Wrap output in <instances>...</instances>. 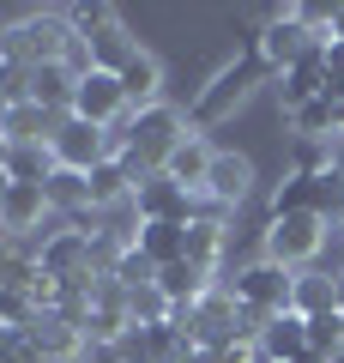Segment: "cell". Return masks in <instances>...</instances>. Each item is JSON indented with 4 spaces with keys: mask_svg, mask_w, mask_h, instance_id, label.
Segmentation results:
<instances>
[{
    "mask_svg": "<svg viewBox=\"0 0 344 363\" xmlns=\"http://www.w3.org/2000/svg\"><path fill=\"white\" fill-rule=\"evenodd\" d=\"M212 145H205V133H188V140L176 145V157L164 164V176L176 182V188H188V194H205V176H212Z\"/></svg>",
    "mask_w": 344,
    "mask_h": 363,
    "instance_id": "cell-15",
    "label": "cell"
},
{
    "mask_svg": "<svg viewBox=\"0 0 344 363\" xmlns=\"http://www.w3.org/2000/svg\"><path fill=\"white\" fill-rule=\"evenodd\" d=\"M55 152L49 145H13V157H6V182H30V188H49L55 176Z\"/></svg>",
    "mask_w": 344,
    "mask_h": 363,
    "instance_id": "cell-22",
    "label": "cell"
},
{
    "mask_svg": "<svg viewBox=\"0 0 344 363\" xmlns=\"http://www.w3.org/2000/svg\"><path fill=\"white\" fill-rule=\"evenodd\" d=\"M254 43H260V55H266L272 79L290 73L296 61H308L314 49H326V37H314V30L302 25V18H296V6H272V18L254 30Z\"/></svg>",
    "mask_w": 344,
    "mask_h": 363,
    "instance_id": "cell-6",
    "label": "cell"
},
{
    "mask_svg": "<svg viewBox=\"0 0 344 363\" xmlns=\"http://www.w3.org/2000/svg\"><path fill=\"white\" fill-rule=\"evenodd\" d=\"M332 169H338V176H344V133H338V140H332Z\"/></svg>",
    "mask_w": 344,
    "mask_h": 363,
    "instance_id": "cell-30",
    "label": "cell"
},
{
    "mask_svg": "<svg viewBox=\"0 0 344 363\" xmlns=\"http://www.w3.org/2000/svg\"><path fill=\"white\" fill-rule=\"evenodd\" d=\"M338 315H344V279H338Z\"/></svg>",
    "mask_w": 344,
    "mask_h": 363,
    "instance_id": "cell-33",
    "label": "cell"
},
{
    "mask_svg": "<svg viewBox=\"0 0 344 363\" xmlns=\"http://www.w3.org/2000/svg\"><path fill=\"white\" fill-rule=\"evenodd\" d=\"M308 351H314V357H338L344 351V315L338 309H326V315L308 321Z\"/></svg>",
    "mask_w": 344,
    "mask_h": 363,
    "instance_id": "cell-26",
    "label": "cell"
},
{
    "mask_svg": "<svg viewBox=\"0 0 344 363\" xmlns=\"http://www.w3.org/2000/svg\"><path fill=\"white\" fill-rule=\"evenodd\" d=\"M67 116L91 121V128H121V121L133 116V109H127V91H121V73H103V67H97V73H85Z\"/></svg>",
    "mask_w": 344,
    "mask_h": 363,
    "instance_id": "cell-8",
    "label": "cell"
},
{
    "mask_svg": "<svg viewBox=\"0 0 344 363\" xmlns=\"http://www.w3.org/2000/svg\"><path fill=\"white\" fill-rule=\"evenodd\" d=\"M85 188H91V212H115V206L133 200V176L121 169V157H103V164L85 176Z\"/></svg>",
    "mask_w": 344,
    "mask_h": 363,
    "instance_id": "cell-18",
    "label": "cell"
},
{
    "mask_svg": "<svg viewBox=\"0 0 344 363\" xmlns=\"http://www.w3.org/2000/svg\"><path fill=\"white\" fill-rule=\"evenodd\" d=\"M73 91H79V79L67 73V67H30V104L37 109L67 116V109H73Z\"/></svg>",
    "mask_w": 344,
    "mask_h": 363,
    "instance_id": "cell-19",
    "label": "cell"
},
{
    "mask_svg": "<svg viewBox=\"0 0 344 363\" xmlns=\"http://www.w3.org/2000/svg\"><path fill=\"white\" fill-rule=\"evenodd\" d=\"M133 248H139L151 267H176V260L188 255V224H139Z\"/></svg>",
    "mask_w": 344,
    "mask_h": 363,
    "instance_id": "cell-21",
    "label": "cell"
},
{
    "mask_svg": "<svg viewBox=\"0 0 344 363\" xmlns=\"http://www.w3.org/2000/svg\"><path fill=\"white\" fill-rule=\"evenodd\" d=\"M248 194H254V157H242V152H217V157H212V176H205V194H200V200H212V206L236 212Z\"/></svg>",
    "mask_w": 344,
    "mask_h": 363,
    "instance_id": "cell-12",
    "label": "cell"
},
{
    "mask_svg": "<svg viewBox=\"0 0 344 363\" xmlns=\"http://www.w3.org/2000/svg\"><path fill=\"white\" fill-rule=\"evenodd\" d=\"M290 133L296 140H338V116H332V97H314L290 116Z\"/></svg>",
    "mask_w": 344,
    "mask_h": 363,
    "instance_id": "cell-24",
    "label": "cell"
},
{
    "mask_svg": "<svg viewBox=\"0 0 344 363\" xmlns=\"http://www.w3.org/2000/svg\"><path fill=\"white\" fill-rule=\"evenodd\" d=\"M79 43L67 6H49V13H25L13 25H0V61H18V67H61L67 49Z\"/></svg>",
    "mask_w": 344,
    "mask_h": 363,
    "instance_id": "cell-1",
    "label": "cell"
},
{
    "mask_svg": "<svg viewBox=\"0 0 344 363\" xmlns=\"http://www.w3.org/2000/svg\"><path fill=\"white\" fill-rule=\"evenodd\" d=\"M326 363H344V351H338V357H326Z\"/></svg>",
    "mask_w": 344,
    "mask_h": 363,
    "instance_id": "cell-35",
    "label": "cell"
},
{
    "mask_svg": "<svg viewBox=\"0 0 344 363\" xmlns=\"http://www.w3.org/2000/svg\"><path fill=\"white\" fill-rule=\"evenodd\" d=\"M290 285H296V272L272 267V260H248V267L229 279L236 303H242V309H254V315H266V321L290 309Z\"/></svg>",
    "mask_w": 344,
    "mask_h": 363,
    "instance_id": "cell-7",
    "label": "cell"
},
{
    "mask_svg": "<svg viewBox=\"0 0 344 363\" xmlns=\"http://www.w3.org/2000/svg\"><path fill=\"white\" fill-rule=\"evenodd\" d=\"M67 18H73L79 43L91 49V61H97L103 73H121V67L139 55V37L127 30V18L115 13V6H103V0H91V6H67Z\"/></svg>",
    "mask_w": 344,
    "mask_h": 363,
    "instance_id": "cell-4",
    "label": "cell"
},
{
    "mask_svg": "<svg viewBox=\"0 0 344 363\" xmlns=\"http://www.w3.org/2000/svg\"><path fill=\"white\" fill-rule=\"evenodd\" d=\"M290 309L296 315H308V321H314V315H326V309H338V279H332V272H296V285H290Z\"/></svg>",
    "mask_w": 344,
    "mask_h": 363,
    "instance_id": "cell-20",
    "label": "cell"
},
{
    "mask_svg": "<svg viewBox=\"0 0 344 363\" xmlns=\"http://www.w3.org/2000/svg\"><path fill=\"white\" fill-rule=\"evenodd\" d=\"M326 43H344V0L332 6V30H326Z\"/></svg>",
    "mask_w": 344,
    "mask_h": 363,
    "instance_id": "cell-29",
    "label": "cell"
},
{
    "mask_svg": "<svg viewBox=\"0 0 344 363\" xmlns=\"http://www.w3.org/2000/svg\"><path fill=\"white\" fill-rule=\"evenodd\" d=\"M6 116H13V104H6V91H0V133H6Z\"/></svg>",
    "mask_w": 344,
    "mask_h": 363,
    "instance_id": "cell-31",
    "label": "cell"
},
{
    "mask_svg": "<svg viewBox=\"0 0 344 363\" xmlns=\"http://www.w3.org/2000/svg\"><path fill=\"white\" fill-rule=\"evenodd\" d=\"M272 79V67H266V55H260V43L248 37V49H242V61H229L224 73L212 79V85L193 97V109H188V128L193 133H205V128H217V121H229L236 109L248 104V91L254 85H266Z\"/></svg>",
    "mask_w": 344,
    "mask_h": 363,
    "instance_id": "cell-3",
    "label": "cell"
},
{
    "mask_svg": "<svg viewBox=\"0 0 344 363\" xmlns=\"http://www.w3.org/2000/svg\"><path fill=\"white\" fill-rule=\"evenodd\" d=\"M121 91H127V109H133V116L151 109V104H164V67H157L151 49H139L127 67H121Z\"/></svg>",
    "mask_w": 344,
    "mask_h": 363,
    "instance_id": "cell-16",
    "label": "cell"
},
{
    "mask_svg": "<svg viewBox=\"0 0 344 363\" xmlns=\"http://www.w3.org/2000/svg\"><path fill=\"white\" fill-rule=\"evenodd\" d=\"M49 206H55V218H73V212L91 206V188H85L79 169H55L49 176Z\"/></svg>",
    "mask_w": 344,
    "mask_h": 363,
    "instance_id": "cell-23",
    "label": "cell"
},
{
    "mask_svg": "<svg viewBox=\"0 0 344 363\" xmlns=\"http://www.w3.org/2000/svg\"><path fill=\"white\" fill-rule=\"evenodd\" d=\"M308 351V315L284 309L266 321V333H260V363H296Z\"/></svg>",
    "mask_w": 344,
    "mask_h": 363,
    "instance_id": "cell-14",
    "label": "cell"
},
{
    "mask_svg": "<svg viewBox=\"0 0 344 363\" xmlns=\"http://www.w3.org/2000/svg\"><path fill=\"white\" fill-rule=\"evenodd\" d=\"M188 116H181L176 104H151V109H139V116H127L121 128H109V152H127V157H139L145 169H164L169 157H176V145L188 140Z\"/></svg>",
    "mask_w": 344,
    "mask_h": 363,
    "instance_id": "cell-2",
    "label": "cell"
},
{
    "mask_svg": "<svg viewBox=\"0 0 344 363\" xmlns=\"http://www.w3.org/2000/svg\"><path fill=\"white\" fill-rule=\"evenodd\" d=\"M49 152H55V164H61V169H79V176H91L103 157H115L109 152V128H91V121H79V116H61Z\"/></svg>",
    "mask_w": 344,
    "mask_h": 363,
    "instance_id": "cell-10",
    "label": "cell"
},
{
    "mask_svg": "<svg viewBox=\"0 0 344 363\" xmlns=\"http://www.w3.org/2000/svg\"><path fill=\"white\" fill-rule=\"evenodd\" d=\"M290 212H314V176H284L272 188V218H290Z\"/></svg>",
    "mask_w": 344,
    "mask_h": 363,
    "instance_id": "cell-25",
    "label": "cell"
},
{
    "mask_svg": "<svg viewBox=\"0 0 344 363\" xmlns=\"http://www.w3.org/2000/svg\"><path fill=\"white\" fill-rule=\"evenodd\" d=\"M42 224H55V206H49V188H30V182H6V194H0V236H49Z\"/></svg>",
    "mask_w": 344,
    "mask_h": 363,
    "instance_id": "cell-9",
    "label": "cell"
},
{
    "mask_svg": "<svg viewBox=\"0 0 344 363\" xmlns=\"http://www.w3.org/2000/svg\"><path fill=\"white\" fill-rule=\"evenodd\" d=\"M0 194H6V169H0Z\"/></svg>",
    "mask_w": 344,
    "mask_h": 363,
    "instance_id": "cell-34",
    "label": "cell"
},
{
    "mask_svg": "<svg viewBox=\"0 0 344 363\" xmlns=\"http://www.w3.org/2000/svg\"><path fill=\"white\" fill-rule=\"evenodd\" d=\"M320 248H326V218H314V212L266 218V230H260V260H272L284 272H308Z\"/></svg>",
    "mask_w": 344,
    "mask_h": 363,
    "instance_id": "cell-5",
    "label": "cell"
},
{
    "mask_svg": "<svg viewBox=\"0 0 344 363\" xmlns=\"http://www.w3.org/2000/svg\"><path fill=\"white\" fill-rule=\"evenodd\" d=\"M79 363H121V351H115V345H103V339H85Z\"/></svg>",
    "mask_w": 344,
    "mask_h": 363,
    "instance_id": "cell-28",
    "label": "cell"
},
{
    "mask_svg": "<svg viewBox=\"0 0 344 363\" xmlns=\"http://www.w3.org/2000/svg\"><path fill=\"white\" fill-rule=\"evenodd\" d=\"M314 97H326V49H314L308 61H296L290 73H278V104H284V116H296V109L314 104Z\"/></svg>",
    "mask_w": 344,
    "mask_h": 363,
    "instance_id": "cell-13",
    "label": "cell"
},
{
    "mask_svg": "<svg viewBox=\"0 0 344 363\" xmlns=\"http://www.w3.org/2000/svg\"><path fill=\"white\" fill-rule=\"evenodd\" d=\"M0 333H6V327H0Z\"/></svg>",
    "mask_w": 344,
    "mask_h": 363,
    "instance_id": "cell-36",
    "label": "cell"
},
{
    "mask_svg": "<svg viewBox=\"0 0 344 363\" xmlns=\"http://www.w3.org/2000/svg\"><path fill=\"white\" fill-rule=\"evenodd\" d=\"M6 157H13V140H6V133H0V169H6Z\"/></svg>",
    "mask_w": 344,
    "mask_h": 363,
    "instance_id": "cell-32",
    "label": "cell"
},
{
    "mask_svg": "<svg viewBox=\"0 0 344 363\" xmlns=\"http://www.w3.org/2000/svg\"><path fill=\"white\" fill-rule=\"evenodd\" d=\"M290 169H296V176H326V169H332V140H296Z\"/></svg>",
    "mask_w": 344,
    "mask_h": 363,
    "instance_id": "cell-27",
    "label": "cell"
},
{
    "mask_svg": "<svg viewBox=\"0 0 344 363\" xmlns=\"http://www.w3.org/2000/svg\"><path fill=\"white\" fill-rule=\"evenodd\" d=\"M133 212H139V224H193L200 218V194L176 188V182L157 169L145 188H133Z\"/></svg>",
    "mask_w": 344,
    "mask_h": 363,
    "instance_id": "cell-11",
    "label": "cell"
},
{
    "mask_svg": "<svg viewBox=\"0 0 344 363\" xmlns=\"http://www.w3.org/2000/svg\"><path fill=\"white\" fill-rule=\"evenodd\" d=\"M212 285H217V279H212V272H200L193 260L157 267V291H164V303H169V309H193V303H200Z\"/></svg>",
    "mask_w": 344,
    "mask_h": 363,
    "instance_id": "cell-17",
    "label": "cell"
}]
</instances>
